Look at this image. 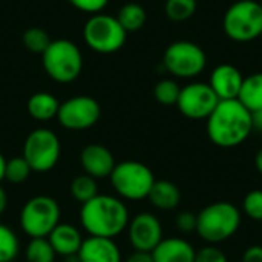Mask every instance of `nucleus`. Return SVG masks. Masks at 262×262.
<instances>
[{
  "mask_svg": "<svg viewBox=\"0 0 262 262\" xmlns=\"http://www.w3.org/2000/svg\"><path fill=\"white\" fill-rule=\"evenodd\" d=\"M23 45L28 51L34 52V54H43L48 46L51 45V37L49 34L41 29V28H29L23 32Z\"/></svg>",
  "mask_w": 262,
  "mask_h": 262,
  "instance_id": "cd10ccee",
  "label": "nucleus"
},
{
  "mask_svg": "<svg viewBox=\"0 0 262 262\" xmlns=\"http://www.w3.org/2000/svg\"><path fill=\"white\" fill-rule=\"evenodd\" d=\"M238 100L250 112L262 109V72H255L249 77H244Z\"/></svg>",
  "mask_w": 262,
  "mask_h": 262,
  "instance_id": "412c9836",
  "label": "nucleus"
},
{
  "mask_svg": "<svg viewBox=\"0 0 262 262\" xmlns=\"http://www.w3.org/2000/svg\"><path fill=\"white\" fill-rule=\"evenodd\" d=\"M60 101L49 92H37L28 101V112L37 121H49L57 117Z\"/></svg>",
  "mask_w": 262,
  "mask_h": 262,
  "instance_id": "aec40b11",
  "label": "nucleus"
},
{
  "mask_svg": "<svg viewBox=\"0 0 262 262\" xmlns=\"http://www.w3.org/2000/svg\"><path fill=\"white\" fill-rule=\"evenodd\" d=\"M101 107L98 101L88 95H78L60 103L57 114L58 123L69 130H86L98 123Z\"/></svg>",
  "mask_w": 262,
  "mask_h": 262,
  "instance_id": "9b49d317",
  "label": "nucleus"
},
{
  "mask_svg": "<svg viewBox=\"0 0 262 262\" xmlns=\"http://www.w3.org/2000/svg\"><path fill=\"white\" fill-rule=\"evenodd\" d=\"M195 249L181 238H163L152 252L154 262H195Z\"/></svg>",
  "mask_w": 262,
  "mask_h": 262,
  "instance_id": "a211bd4d",
  "label": "nucleus"
},
{
  "mask_svg": "<svg viewBox=\"0 0 262 262\" xmlns=\"http://www.w3.org/2000/svg\"><path fill=\"white\" fill-rule=\"evenodd\" d=\"M48 241L51 243L55 255L69 258V256L78 255L84 239L81 238V233L78 232L77 227H74L72 224H68V223H60L49 233Z\"/></svg>",
  "mask_w": 262,
  "mask_h": 262,
  "instance_id": "f3484780",
  "label": "nucleus"
},
{
  "mask_svg": "<svg viewBox=\"0 0 262 262\" xmlns=\"http://www.w3.org/2000/svg\"><path fill=\"white\" fill-rule=\"evenodd\" d=\"M20 252V241L15 232L0 224V262H12Z\"/></svg>",
  "mask_w": 262,
  "mask_h": 262,
  "instance_id": "393cba45",
  "label": "nucleus"
},
{
  "mask_svg": "<svg viewBox=\"0 0 262 262\" xmlns=\"http://www.w3.org/2000/svg\"><path fill=\"white\" fill-rule=\"evenodd\" d=\"M261 38H262V34H261Z\"/></svg>",
  "mask_w": 262,
  "mask_h": 262,
  "instance_id": "a19ab883",
  "label": "nucleus"
},
{
  "mask_svg": "<svg viewBox=\"0 0 262 262\" xmlns=\"http://www.w3.org/2000/svg\"><path fill=\"white\" fill-rule=\"evenodd\" d=\"M180 92H181V88L178 86V83L175 80L164 78V80H161V81H158L155 84L154 97L160 104L172 106V104H177Z\"/></svg>",
  "mask_w": 262,
  "mask_h": 262,
  "instance_id": "c85d7f7f",
  "label": "nucleus"
},
{
  "mask_svg": "<svg viewBox=\"0 0 262 262\" xmlns=\"http://www.w3.org/2000/svg\"><path fill=\"white\" fill-rule=\"evenodd\" d=\"M252 130V112L239 100H221L207 118V135L218 147H236Z\"/></svg>",
  "mask_w": 262,
  "mask_h": 262,
  "instance_id": "f257e3e1",
  "label": "nucleus"
},
{
  "mask_svg": "<svg viewBox=\"0 0 262 262\" xmlns=\"http://www.w3.org/2000/svg\"><path fill=\"white\" fill-rule=\"evenodd\" d=\"M243 81H244V77L236 66L223 63L212 71L209 86L213 89V92L216 94L220 101L221 100H238Z\"/></svg>",
  "mask_w": 262,
  "mask_h": 262,
  "instance_id": "2eb2a0df",
  "label": "nucleus"
},
{
  "mask_svg": "<svg viewBox=\"0 0 262 262\" xmlns=\"http://www.w3.org/2000/svg\"><path fill=\"white\" fill-rule=\"evenodd\" d=\"M31 173H32V169L23 157H15V158L6 160V166H5V180L6 181H9L12 184H21L29 178Z\"/></svg>",
  "mask_w": 262,
  "mask_h": 262,
  "instance_id": "bb28decb",
  "label": "nucleus"
},
{
  "mask_svg": "<svg viewBox=\"0 0 262 262\" xmlns=\"http://www.w3.org/2000/svg\"><path fill=\"white\" fill-rule=\"evenodd\" d=\"M129 241L137 252L152 253L163 241V227L160 220L147 212L138 213L127 224Z\"/></svg>",
  "mask_w": 262,
  "mask_h": 262,
  "instance_id": "ddd939ff",
  "label": "nucleus"
},
{
  "mask_svg": "<svg viewBox=\"0 0 262 262\" xmlns=\"http://www.w3.org/2000/svg\"><path fill=\"white\" fill-rule=\"evenodd\" d=\"M61 155V144L58 137L49 129L32 130L23 144V158L31 166L32 172L52 170Z\"/></svg>",
  "mask_w": 262,
  "mask_h": 262,
  "instance_id": "1a4fd4ad",
  "label": "nucleus"
},
{
  "mask_svg": "<svg viewBox=\"0 0 262 262\" xmlns=\"http://www.w3.org/2000/svg\"><path fill=\"white\" fill-rule=\"evenodd\" d=\"M126 31L117 17L107 14H94L84 25L83 35L86 45L100 54H112L120 51L126 43Z\"/></svg>",
  "mask_w": 262,
  "mask_h": 262,
  "instance_id": "6e6552de",
  "label": "nucleus"
},
{
  "mask_svg": "<svg viewBox=\"0 0 262 262\" xmlns=\"http://www.w3.org/2000/svg\"><path fill=\"white\" fill-rule=\"evenodd\" d=\"M109 178L115 192L121 198L130 201L147 198L155 183L154 172L140 161L117 163Z\"/></svg>",
  "mask_w": 262,
  "mask_h": 262,
  "instance_id": "0eeeda50",
  "label": "nucleus"
},
{
  "mask_svg": "<svg viewBox=\"0 0 262 262\" xmlns=\"http://www.w3.org/2000/svg\"><path fill=\"white\" fill-rule=\"evenodd\" d=\"M195 262H229L223 250L215 246H207L196 252Z\"/></svg>",
  "mask_w": 262,
  "mask_h": 262,
  "instance_id": "7c9ffc66",
  "label": "nucleus"
},
{
  "mask_svg": "<svg viewBox=\"0 0 262 262\" xmlns=\"http://www.w3.org/2000/svg\"><path fill=\"white\" fill-rule=\"evenodd\" d=\"M241 226V213L238 207L227 201L209 204L198 213L196 232L210 243L220 244L232 238Z\"/></svg>",
  "mask_w": 262,
  "mask_h": 262,
  "instance_id": "7ed1b4c3",
  "label": "nucleus"
},
{
  "mask_svg": "<svg viewBox=\"0 0 262 262\" xmlns=\"http://www.w3.org/2000/svg\"><path fill=\"white\" fill-rule=\"evenodd\" d=\"M149 201L152 206H155L160 210H172L175 209L181 201V192L177 184L172 181L160 180L154 183L150 192H149Z\"/></svg>",
  "mask_w": 262,
  "mask_h": 262,
  "instance_id": "6ab92c4d",
  "label": "nucleus"
},
{
  "mask_svg": "<svg viewBox=\"0 0 262 262\" xmlns=\"http://www.w3.org/2000/svg\"><path fill=\"white\" fill-rule=\"evenodd\" d=\"M196 0H166L164 12L173 21H186L196 11Z\"/></svg>",
  "mask_w": 262,
  "mask_h": 262,
  "instance_id": "a878e982",
  "label": "nucleus"
},
{
  "mask_svg": "<svg viewBox=\"0 0 262 262\" xmlns=\"http://www.w3.org/2000/svg\"><path fill=\"white\" fill-rule=\"evenodd\" d=\"M5 166H6V160H5V157L0 154V183L5 180Z\"/></svg>",
  "mask_w": 262,
  "mask_h": 262,
  "instance_id": "4c0bfd02",
  "label": "nucleus"
},
{
  "mask_svg": "<svg viewBox=\"0 0 262 262\" xmlns=\"http://www.w3.org/2000/svg\"><path fill=\"white\" fill-rule=\"evenodd\" d=\"M80 164L86 175L103 180L111 177L115 167V158L112 152L101 144H89L80 154Z\"/></svg>",
  "mask_w": 262,
  "mask_h": 262,
  "instance_id": "4468645a",
  "label": "nucleus"
},
{
  "mask_svg": "<svg viewBox=\"0 0 262 262\" xmlns=\"http://www.w3.org/2000/svg\"><path fill=\"white\" fill-rule=\"evenodd\" d=\"M255 163H256V169L259 170V173L262 175V149L258 150L256 154V158H255Z\"/></svg>",
  "mask_w": 262,
  "mask_h": 262,
  "instance_id": "58836bf2",
  "label": "nucleus"
},
{
  "mask_svg": "<svg viewBox=\"0 0 262 262\" xmlns=\"http://www.w3.org/2000/svg\"><path fill=\"white\" fill-rule=\"evenodd\" d=\"M218 103L220 98L209 86V83H190L181 88L177 106L186 118L207 120Z\"/></svg>",
  "mask_w": 262,
  "mask_h": 262,
  "instance_id": "f8f14e48",
  "label": "nucleus"
},
{
  "mask_svg": "<svg viewBox=\"0 0 262 262\" xmlns=\"http://www.w3.org/2000/svg\"><path fill=\"white\" fill-rule=\"evenodd\" d=\"M80 223L89 236L114 239L127 229L129 210L120 198L98 193L81 204Z\"/></svg>",
  "mask_w": 262,
  "mask_h": 262,
  "instance_id": "f03ea898",
  "label": "nucleus"
},
{
  "mask_svg": "<svg viewBox=\"0 0 262 262\" xmlns=\"http://www.w3.org/2000/svg\"><path fill=\"white\" fill-rule=\"evenodd\" d=\"M252 123H253V129L262 132V109L252 112Z\"/></svg>",
  "mask_w": 262,
  "mask_h": 262,
  "instance_id": "c9c22d12",
  "label": "nucleus"
},
{
  "mask_svg": "<svg viewBox=\"0 0 262 262\" xmlns=\"http://www.w3.org/2000/svg\"><path fill=\"white\" fill-rule=\"evenodd\" d=\"M69 190H71V195L75 201H78L80 204H84L98 195L97 180L86 175V173L78 175L71 181Z\"/></svg>",
  "mask_w": 262,
  "mask_h": 262,
  "instance_id": "5701e85b",
  "label": "nucleus"
},
{
  "mask_svg": "<svg viewBox=\"0 0 262 262\" xmlns=\"http://www.w3.org/2000/svg\"><path fill=\"white\" fill-rule=\"evenodd\" d=\"M243 210L249 218L262 221V190H252L246 195L243 201Z\"/></svg>",
  "mask_w": 262,
  "mask_h": 262,
  "instance_id": "c756f323",
  "label": "nucleus"
},
{
  "mask_svg": "<svg viewBox=\"0 0 262 262\" xmlns=\"http://www.w3.org/2000/svg\"><path fill=\"white\" fill-rule=\"evenodd\" d=\"M124 262H154V256L149 252H134Z\"/></svg>",
  "mask_w": 262,
  "mask_h": 262,
  "instance_id": "f704fd0d",
  "label": "nucleus"
},
{
  "mask_svg": "<svg viewBox=\"0 0 262 262\" xmlns=\"http://www.w3.org/2000/svg\"><path fill=\"white\" fill-rule=\"evenodd\" d=\"M146 18H147L146 11L138 3H126L124 6L120 8L117 14V20L126 32H134L141 29L146 23Z\"/></svg>",
  "mask_w": 262,
  "mask_h": 262,
  "instance_id": "4be33fe9",
  "label": "nucleus"
},
{
  "mask_svg": "<svg viewBox=\"0 0 262 262\" xmlns=\"http://www.w3.org/2000/svg\"><path fill=\"white\" fill-rule=\"evenodd\" d=\"M163 63L172 75L180 78H192L206 69L207 57L200 45L180 40L167 46L164 51Z\"/></svg>",
  "mask_w": 262,
  "mask_h": 262,
  "instance_id": "9d476101",
  "label": "nucleus"
},
{
  "mask_svg": "<svg viewBox=\"0 0 262 262\" xmlns=\"http://www.w3.org/2000/svg\"><path fill=\"white\" fill-rule=\"evenodd\" d=\"M196 223H198V215H195L193 212H181L175 220V224H177L178 230H181L183 233L195 232L196 230Z\"/></svg>",
  "mask_w": 262,
  "mask_h": 262,
  "instance_id": "2f4dec72",
  "label": "nucleus"
},
{
  "mask_svg": "<svg viewBox=\"0 0 262 262\" xmlns=\"http://www.w3.org/2000/svg\"><path fill=\"white\" fill-rule=\"evenodd\" d=\"M41 58L46 74L58 83L74 81L83 69V55L71 40H52Z\"/></svg>",
  "mask_w": 262,
  "mask_h": 262,
  "instance_id": "39448f33",
  "label": "nucleus"
},
{
  "mask_svg": "<svg viewBox=\"0 0 262 262\" xmlns=\"http://www.w3.org/2000/svg\"><path fill=\"white\" fill-rule=\"evenodd\" d=\"M243 262H262V246H252L246 250Z\"/></svg>",
  "mask_w": 262,
  "mask_h": 262,
  "instance_id": "72a5a7b5",
  "label": "nucleus"
},
{
  "mask_svg": "<svg viewBox=\"0 0 262 262\" xmlns=\"http://www.w3.org/2000/svg\"><path fill=\"white\" fill-rule=\"evenodd\" d=\"M55 252L48 241V238H31L26 247V261L28 262H54Z\"/></svg>",
  "mask_w": 262,
  "mask_h": 262,
  "instance_id": "b1692460",
  "label": "nucleus"
},
{
  "mask_svg": "<svg viewBox=\"0 0 262 262\" xmlns=\"http://www.w3.org/2000/svg\"><path fill=\"white\" fill-rule=\"evenodd\" d=\"M259 5H261V6H262V0H259Z\"/></svg>",
  "mask_w": 262,
  "mask_h": 262,
  "instance_id": "ea45409f",
  "label": "nucleus"
},
{
  "mask_svg": "<svg viewBox=\"0 0 262 262\" xmlns=\"http://www.w3.org/2000/svg\"><path fill=\"white\" fill-rule=\"evenodd\" d=\"M77 256L80 262H123L115 241L98 236L86 238Z\"/></svg>",
  "mask_w": 262,
  "mask_h": 262,
  "instance_id": "dca6fc26",
  "label": "nucleus"
},
{
  "mask_svg": "<svg viewBox=\"0 0 262 262\" xmlns=\"http://www.w3.org/2000/svg\"><path fill=\"white\" fill-rule=\"evenodd\" d=\"M77 9L89 14H98L106 8L109 0H69Z\"/></svg>",
  "mask_w": 262,
  "mask_h": 262,
  "instance_id": "473e14b6",
  "label": "nucleus"
},
{
  "mask_svg": "<svg viewBox=\"0 0 262 262\" xmlns=\"http://www.w3.org/2000/svg\"><path fill=\"white\" fill-rule=\"evenodd\" d=\"M6 206H8V195L5 189L0 186V215H3V212L6 210Z\"/></svg>",
  "mask_w": 262,
  "mask_h": 262,
  "instance_id": "e433bc0d",
  "label": "nucleus"
},
{
  "mask_svg": "<svg viewBox=\"0 0 262 262\" xmlns=\"http://www.w3.org/2000/svg\"><path fill=\"white\" fill-rule=\"evenodd\" d=\"M223 28L229 38L239 43H247L261 37L262 6L259 2H235L224 14Z\"/></svg>",
  "mask_w": 262,
  "mask_h": 262,
  "instance_id": "20e7f679",
  "label": "nucleus"
},
{
  "mask_svg": "<svg viewBox=\"0 0 262 262\" xmlns=\"http://www.w3.org/2000/svg\"><path fill=\"white\" fill-rule=\"evenodd\" d=\"M60 224V206L48 195H37L26 201L20 212V227L29 238H48Z\"/></svg>",
  "mask_w": 262,
  "mask_h": 262,
  "instance_id": "423d86ee",
  "label": "nucleus"
}]
</instances>
